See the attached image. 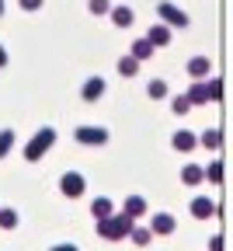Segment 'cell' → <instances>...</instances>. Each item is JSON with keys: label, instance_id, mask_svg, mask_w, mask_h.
<instances>
[{"label": "cell", "instance_id": "31", "mask_svg": "<svg viewBox=\"0 0 233 251\" xmlns=\"http://www.w3.org/2000/svg\"><path fill=\"white\" fill-rule=\"evenodd\" d=\"M0 67H7V49L0 46Z\"/></svg>", "mask_w": 233, "mask_h": 251}, {"label": "cell", "instance_id": "20", "mask_svg": "<svg viewBox=\"0 0 233 251\" xmlns=\"http://www.w3.org/2000/svg\"><path fill=\"white\" fill-rule=\"evenodd\" d=\"M198 143H202V147H209V150H219L223 136H219V129H206L202 136H198Z\"/></svg>", "mask_w": 233, "mask_h": 251}, {"label": "cell", "instance_id": "9", "mask_svg": "<svg viewBox=\"0 0 233 251\" xmlns=\"http://www.w3.org/2000/svg\"><path fill=\"white\" fill-rule=\"evenodd\" d=\"M143 39H146L153 49H160V46H167V42H171V28H167V25H153Z\"/></svg>", "mask_w": 233, "mask_h": 251}, {"label": "cell", "instance_id": "4", "mask_svg": "<svg viewBox=\"0 0 233 251\" xmlns=\"http://www.w3.org/2000/svg\"><path fill=\"white\" fill-rule=\"evenodd\" d=\"M73 140H80L84 147H101V143H108V129L105 126H77Z\"/></svg>", "mask_w": 233, "mask_h": 251}, {"label": "cell", "instance_id": "16", "mask_svg": "<svg viewBox=\"0 0 233 251\" xmlns=\"http://www.w3.org/2000/svg\"><path fill=\"white\" fill-rule=\"evenodd\" d=\"M129 56L136 59V63H143V59H150V56H153V46H150L146 39H136V42H132V49H129Z\"/></svg>", "mask_w": 233, "mask_h": 251}, {"label": "cell", "instance_id": "21", "mask_svg": "<svg viewBox=\"0 0 233 251\" xmlns=\"http://www.w3.org/2000/svg\"><path fill=\"white\" fill-rule=\"evenodd\" d=\"M11 147H14V129H0V161L11 153Z\"/></svg>", "mask_w": 233, "mask_h": 251}, {"label": "cell", "instance_id": "26", "mask_svg": "<svg viewBox=\"0 0 233 251\" xmlns=\"http://www.w3.org/2000/svg\"><path fill=\"white\" fill-rule=\"evenodd\" d=\"M206 178H209L212 185H219V181H223V164H219V161H212V164L206 168Z\"/></svg>", "mask_w": 233, "mask_h": 251}, {"label": "cell", "instance_id": "28", "mask_svg": "<svg viewBox=\"0 0 233 251\" xmlns=\"http://www.w3.org/2000/svg\"><path fill=\"white\" fill-rule=\"evenodd\" d=\"M18 4H21L24 11H39V7H42V0H18Z\"/></svg>", "mask_w": 233, "mask_h": 251}, {"label": "cell", "instance_id": "27", "mask_svg": "<svg viewBox=\"0 0 233 251\" xmlns=\"http://www.w3.org/2000/svg\"><path fill=\"white\" fill-rule=\"evenodd\" d=\"M171 108H174L178 115H188V108H191V105H188L185 94H174V98H171Z\"/></svg>", "mask_w": 233, "mask_h": 251}, {"label": "cell", "instance_id": "32", "mask_svg": "<svg viewBox=\"0 0 233 251\" xmlns=\"http://www.w3.org/2000/svg\"><path fill=\"white\" fill-rule=\"evenodd\" d=\"M0 14H4V0H0Z\"/></svg>", "mask_w": 233, "mask_h": 251}, {"label": "cell", "instance_id": "5", "mask_svg": "<svg viewBox=\"0 0 233 251\" xmlns=\"http://www.w3.org/2000/svg\"><path fill=\"white\" fill-rule=\"evenodd\" d=\"M59 188H63L66 199H77V196H84L87 181H84V175H77V171H66V175L59 178Z\"/></svg>", "mask_w": 233, "mask_h": 251}, {"label": "cell", "instance_id": "29", "mask_svg": "<svg viewBox=\"0 0 233 251\" xmlns=\"http://www.w3.org/2000/svg\"><path fill=\"white\" fill-rule=\"evenodd\" d=\"M209 251H223V237H219V234L209 241Z\"/></svg>", "mask_w": 233, "mask_h": 251}, {"label": "cell", "instance_id": "3", "mask_svg": "<svg viewBox=\"0 0 233 251\" xmlns=\"http://www.w3.org/2000/svg\"><path fill=\"white\" fill-rule=\"evenodd\" d=\"M157 14H160V25H167V28H188V14L174 4H167V0H160L157 4Z\"/></svg>", "mask_w": 233, "mask_h": 251}, {"label": "cell", "instance_id": "1", "mask_svg": "<svg viewBox=\"0 0 233 251\" xmlns=\"http://www.w3.org/2000/svg\"><path fill=\"white\" fill-rule=\"evenodd\" d=\"M132 227H136V220L125 216V213H112L105 220H97V234H101L105 241H122V237H129Z\"/></svg>", "mask_w": 233, "mask_h": 251}, {"label": "cell", "instance_id": "2", "mask_svg": "<svg viewBox=\"0 0 233 251\" xmlns=\"http://www.w3.org/2000/svg\"><path fill=\"white\" fill-rule=\"evenodd\" d=\"M52 143H56V129H52V126H42V129L28 140V147H24V161H31V164L42 161V157L49 153Z\"/></svg>", "mask_w": 233, "mask_h": 251}, {"label": "cell", "instance_id": "10", "mask_svg": "<svg viewBox=\"0 0 233 251\" xmlns=\"http://www.w3.org/2000/svg\"><path fill=\"white\" fill-rule=\"evenodd\" d=\"M171 143H174V150L188 153V150H195V147H198V136H195V133H188V129H178V133L171 136Z\"/></svg>", "mask_w": 233, "mask_h": 251}, {"label": "cell", "instance_id": "12", "mask_svg": "<svg viewBox=\"0 0 233 251\" xmlns=\"http://www.w3.org/2000/svg\"><path fill=\"white\" fill-rule=\"evenodd\" d=\"M101 94H105V80H101V77L84 80V91H80V98H84V101H97Z\"/></svg>", "mask_w": 233, "mask_h": 251}, {"label": "cell", "instance_id": "6", "mask_svg": "<svg viewBox=\"0 0 233 251\" xmlns=\"http://www.w3.org/2000/svg\"><path fill=\"white\" fill-rule=\"evenodd\" d=\"M191 216H195V220H209V216H216V202H212L209 196H195V199H191Z\"/></svg>", "mask_w": 233, "mask_h": 251}, {"label": "cell", "instance_id": "25", "mask_svg": "<svg viewBox=\"0 0 233 251\" xmlns=\"http://www.w3.org/2000/svg\"><path fill=\"white\" fill-rule=\"evenodd\" d=\"M206 91H209V101H219V98H223V80L212 77V80L206 84Z\"/></svg>", "mask_w": 233, "mask_h": 251}, {"label": "cell", "instance_id": "18", "mask_svg": "<svg viewBox=\"0 0 233 251\" xmlns=\"http://www.w3.org/2000/svg\"><path fill=\"white\" fill-rule=\"evenodd\" d=\"M129 241L136 244V248H146V244L153 241V234H150V227H132V230H129Z\"/></svg>", "mask_w": 233, "mask_h": 251}, {"label": "cell", "instance_id": "24", "mask_svg": "<svg viewBox=\"0 0 233 251\" xmlns=\"http://www.w3.org/2000/svg\"><path fill=\"white\" fill-rule=\"evenodd\" d=\"M0 227H4V230H14V227H18V213H14V209H0Z\"/></svg>", "mask_w": 233, "mask_h": 251}, {"label": "cell", "instance_id": "8", "mask_svg": "<svg viewBox=\"0 0 233 251\" xmlns=\"http://www.w3.org/2000/svg\"><path fill=\"white\" fill-rule=\"evenodd\" d=\"M174 224H178V220L171 213H157L150 220V234H174Z\"/></svg>", "mask_w": 233, "mask_h": 251}, {"label": "cell", "instance_id": "11", "mask_svg": "<svg viewBox=\"0 0 233 251\" xmlns=\"http://www.w3.org/2000/svg\"><path fill=\"white\" fill-rule=\"evenodd\" d=\"M181 181H185L188 188H191V185H202V181H206V168H202V164H185V168H181Z\"/></svg>", "mask_w": 233, "mask_h": 251}, {"label": "cell", "instance_id": "23", "mask_svg": "<svg viewBox=\"0 0 233 251\" xmlns=\"http://www.w3.org/2000/svg\"><path fill=\"white\" fill-rule=\"evenodd\" d=\"M87 7H91V14H94V18H101V14H108V11H112V0H87Z\"/></svg>", "mask_w": 233, "mask_h": 251}, {"label": "cell", "instance_id": "30", "mask_svg": "<svg viewBox=\"0 0 233 251\" xmlns=\"http://www.w3.org/2000/svg\"><path fill=\"white\" fill-rule=\"evenodd\" d=\"M49 251H77V244H56V248H49Z\"/></svg>", "mask_w": 233, "mask_h": 251}, {"label": "cell", "instance_id": "17", "mask_svg": "<svg viewBox=\"0 0 233 251\" xmlns=\"http://www.w3.org/2000/svg\"><path fill=\"white\" fill-rule=\"evenodd\" d=\"M112 213H115L112 199H105V196H101V199H94V206H91V216H94V220H105V216H112Z\"/></svg>", "mask_w": 233, "mask_h": 251}, {"label": "cell", "instance_id": "13", "mask_svg": "<svg viewBox=\"0 0 233 251\" xmlns=\"http://www.w3.org/2000/svg\"><path fill=\"white\" fill-rule=\"evenodd\" d=\"M108 14H112V21H115L118 28H129L132 21H136V14H132V7H125V4H115V7H112Z\"/></svg>", "mask_w": 233, "mask_h": 251}, {"label": "cell", "instance_id": "15", "mask_svg": "<svg viewBox=\"0 0 233 251\" xmlns=\"http://www.w3.org/2000/svg\"><path fill=\"white\" fill-rule=\"evenodd\" d=\"M185 98H188V105H206V101H209V91H206V80H198V84H191Z\"/></svg>", "mask_w": 233, "mask_h": 251}, {"label": "cell", "instance_id": "19", "mask_svg": "<svg viewBox=\"0 0 233 251\" xmlns=\"http://www.w3.org/2000/svg\"><path fill=\"white\" fill-rule=\"evenodd\" d=\"M118 74H122V77H136V74H140V63L132 59V56H122V59H118Z\"/></svg>", "mask_w": 233, "mask_h": 251}, {"label": "cell", "instance_id": "14", "mask_svg": "<svg viewBox=\"0 0 233 251\" xmlns=\"http://www.w3.org/2000/svg\"><path fill=\"white\" fill-rule=\"evenodd\" d=\"M122 213H125V216H132V220H140V216L146 213V199H143V196H129V199H125V206H122Z\"/></svg>", "mask_w": 233, "mask_h": 251}, {"label": "cell", "instance_id": "7", "mask_svg": "<svg viewBox=\"0 0 233 251\" xmlns=\"http://www.w3.org/2000/svg\"><path fill=\"white\" fill-rule=\"evenodd\" d=\"M209 70H212L209 56H191V59H188V74H191L195 80H206V77H209Z\"/></svg>", "mask_w": 233, "mask_h": 251}, {"label": "cell", "instance_id": "22", "mask_svg": "<svg viewBox=\"0 0 233 251\" xmlns=\"http://www.w3.org/2000/svg\"><path fill=\"white\" fill-rule=\"evenodd\" d=\"M146 91H150V98H153V101L167 98V80H150V87H146Z\"/></svg>", "mask_w": 233, "mask_h": 251}]
</instances>
